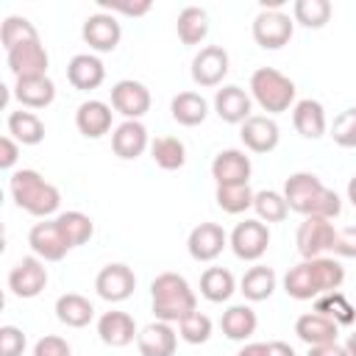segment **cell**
Listing matches in <instances>:
<instances>
[{
    "mask_svg": "<svg viewBox=\"0 0 356 356\" xmlns=\"http://www.w3.org/2000/svg\"><path fill=\"white\" fill-rule=\"evenodd\" d=\"M342 281H345V267L337 259L328 256L303 259L300 264L289 267V273L284 275V292L295 300H312L339 289Z\"/></svg>",
    "mask_w": 356,
    "mask_h": 356,
    "instance_id": "cell-1",
    "label": "cell"
},
{
    "mask_svg": "<svg viewBox=\"0 0 356 356\" xmlns=\"http://www.w3.org/2000/svg\"><path fill=\"white\" fill-rule=\"evenodd\" d=\"M284 197L289 211L303 217H325L334 220L342 211V200L334 189H328L314 172H292L284 184Z\"/></svg>",
    "mask_w": 356,
    "mask_h": 356,
    "instance_id": "cell-2",
    "label": "cell"
},
{
    "mask_svg": "<svg viewBox=\"0 0 356 356\" xmlns=\"http://www.w3.org/2000/svg\"><path fill=\"white\" fill-rule=\"evenodd\" d=\"M153 314L161 323H181L186 314L197 312V298L189 281L178 273H159L150 284Z\"/></svg>",
    "mask_w": 356,
    "mask_h": 356,
    "instance_id": "cell-3",
    "label": "cell"
},
{
    "mask_svg": "<svg viewBox=\"0 0 356 356\" xmlns=\"http://www.w3.org/2000/svg\"><path fill=\"white\" fill-rule=\"evenodd\" d=\"M8 189H11L14 203L22 211L33 214V217H50L61 206V192L50 181H44L36 170H17V172H11Z\"/></svg>",
    "mask_w": 356,
    "mask_h": 356,
    "instance_id": "cell-4",
    "label": "cell"
},
{
    "mask_svg": "<svg viewBox=\"0 0 356 356\" xmlns=\"http://www.w3.org/2000/svg\"><path fill=\"white\" fill-rule=\"evenodd\" d=\"M295 81L286 78L284 72L273 67H259L250 75V97L267 111V114H281L295 103Z\"/></svg>",
    "mask_w": 356,
    "mask_h": 356,
    "instance_id": "cell-5",
    "label": "cell"
},
{
    "mask_svg": "<svg viewBox=\"0 0 356 356\" xmlns=\"http://www.w3.org/2000/svg\"><path fill=\"white\" fill-rule=\"evenodd\" d=\"M334 239H337V228L325 217H303V222L298 225V234H295L298 253L303 259H320L323 253H328L334 248Z\"/></svg>",
    "mask_w": 356,
    "mask_h": 356,
    "instance_id": "cell-6",
    "label": "cell"
},
{
    "mask_svg": "<svg viewBox=\"0 0 356 356\" xmlns=\"http://www.w3.org/2000/svg\"><path fill=\"white\" fill-rule=\"evenodd\" d=\"M228 245L236 259L242 261H259L270 248V228L261 220H245L236 222V228L228 236Z\"/></svg>",
    "mask_w": 356,
    "mask_h": 356,
    "instance_id": "cell-7",
    "label": "cell"
},
{
    "mask_svg": "<svg viewBox=\"0 0 356 356\" xmlns=\"http://www.w3.org/2000/svg\"><path fill=\"white\" fill-rule=\"evenodd\" d=\"M295 31V19L284 11H267L261 8L253 19V39L259 47L264 50H278L292 39Z\"/></svg>",
    "mask_w": 356,
    "mask_h": 356,
    "instance_id": "cell-8",
    "label": "cell"
},
{
    "mask_svg": "<svg viewBox=\"0 0 356 356\" xmlns=\"http://www.w3.org/2000/svg\"><path fill=\"white\" fill-rule=\"evenodd\" d=\"M6 61H8V70L14 72V78H39V75H47V64H50V56L42 44V39H28L11 50H6Z\"/></svg>",
    "mask_w": 356,
    "mask_h": 356,
    "instance_id": "cell-9",
    "label": "cell"
},
{
    "mask_svg": "<svg viewBox=\"0 0 356 356\" xmlns=\"http://www.w3.org/2000/svg\"><path fill=\"white\" fill-rule=\"evenodd\" d=\"M44 286H47V267L39 256H22L8 273V289L22 300L36 298Z\"/></svg>",
    "mask_w": 356,
    "mask_h": 356,
    "instance_id": "cell-10",
    "label": "cell"
},
{
    "mask_svg": "<svg viewBox=\"0 0 356 356\" xmlns=\"http://www.w3.org/2000/svg\"><path fill=\"white\" fill-rule=\"evenodd\" d=\"M95 289H97V295H100L103 300H108V303H122V300H128V298L134 295V289H136V275H134V270H131L128 264L114 261V264H106V267L97 273Z\"/></svg>",
    "mask_w": 356,
    "mask_h": 356,
    "instance_id": "cell-11",
    "label": "cell"
},
{
    "mask_svg": "<svg viewBox=\"0 0 356 356\" xmlns=\"http://www.w3.org/2000/svg\"><path fill=\"white\" fill-rule=\"evenodd\" d=\"M81 36H83V42H86L92 50H97V53H111V50L120 44V39H122V28H120V22H117L114 14L97 11V14H89V17L83 19Z\"/></svg>",
    "mask_w": 356,
    "mask_h": 356,
    "instance_id": "cell-12",
    "label": "cell"
},
{
    "mask_svg": "<svg viewBox=\"0 0 356 356\" xmlns=\"http://www.w3.org/2000/svg\"><path fill=\"white\" fill-rule=\"evenodd\" d=\"M228 50L220 44H206L192 58V81L197 86H220L228 75Z\"/></svg>",
    "mask_w": 356,
    "mask_h": 356,
    "instance_id": "cell-13",
    "label": "cell"
},
{
    "mask_svg": "<svg viewBox=\"0 0 356 356\" xmlns=\"http://www.w3.org/2000/svg\"><path fill=\"white\" fill-rule=\"evenodd\" d=\"M28 245L31 250L44 259V261H61L72 248L64 236V231L58 228L56 220H44V222H36L31 231H28Z\"/></svg>",
    "mask_w": 356,
    "mask_h": 356,
    "instance_id": "cell-14",
    "label": "cell"
},
{
    "mask_svg": "<svg viewBox=\"0 0 356 356\" xmlns=\"http://www.w3.org/2000/svg\"><path fill=\"white\" fill-rule=\"evenodd\" d=\"M111 106L125 117V120H139L150 111V92L142 81L125 78L111 86Z\"/></svg>",
    "mask_w": 356,
    "mask_h": 356,
    "instance_id": "cell-15",
    "label": "cell"
},
{
    "mask_svg": "<svg viewBox=\"0 0 356 356\" xmlns=\"http://www.w3.org/2000/svg\"><path fill=\"white\" fill-rule=\"evenodd\" d=\"M228 245V234L217 222H200L189 231L186 250L195 261H214Z\"/></svg>",
    "mask_w": 356,
    "mask_h": 356,
    "instance_id": "cell-16",
    "label": "cell"
},
{
    "mask_svg": "<svg viewBox=\"0 0 356 356\" xmlns=\"http://www.w3.org/2000/svg\"><path fill=\"white\" fill-rule=\"evenodd\" d=\"M253 172V164H250V156H245V150H236V147H228V150H220L211 161V178L217 181V186H231V184H248Z\"/></svg>",
    "mask_w": 356,
    "mask_h": 356,
    "instance_id": "cell-17",
    "label": "cell"
},
{
    "mask_svg": "<svg viewBox=\"0 0 356 356\" xmlns=\"http://www.w3.org/2000/svg\"><path fill=\"white\" fill-rule=\"evenodd\" d=\"M239 139H242V145H245L248 150H253V153H270V150L278 147V139H281L278 122H275L273 117L253 114V117H248V120L242 122Z\"/></svg>",
    "mask_w": 356,
    "mask_h": 356,
    "instance_id": "cell-18",
    "label": "cell"
},
{
    "mask_svg": "<svg viewBox=\"0 0 356 356\" xmlns=\"http://www.w3.org/2000/svg\"><path fill=\"white\" fill-rule=\"evenodd\" d=\"M97 337L108 348H125L139 334H136V323H134V317L128 312L111 309V312H103L100 314V320H97Z\"/></svg>",
    "mask_w": 356,
    "mask_h": 356,
    "instance_id": "cell-19",
    "label": "cell"
},
{
    "mask_svg": "<svg viewBox=\"0 0 356 356\" xmlns=\"http://www.w3.org/2000/svg\"><path fill=\"white\" fill-rule=\"evenodd\" d=\"M250 106H253L250 95L242 86H234V83L217 89V95H214V111H217V117L222 122H231V125H242L248 117H253L250 114Z\"/></svg>",
    "mask_w": 356,
    "mask_h": 356,
    "instance_id": "cell-20",
    "label": "cell"
},
{
    "mask_svg": "<svg viewBox=\"0 0 356 356\" xmlns=\"http://www.w3.org/2000/svg\"><path fill=\"white\" fill-rule=\"evenodd\" d=\"M67 81L81 89V92H89V89H97L103 81H106V67L97 56L92 53H78L70 58L67 64Z\"/></svg>",
    "mask_w": 356,
    "mask_h": 356,
    "instance_id": "cell-21",
    "label": "cell"
},
{
    "mask_svg": "<svg viewBox=\"0 0 356 356\" xmlns=\"http://www.w3.org/2000/svg\"><path fill=\"white\" fill-rule=\"evenodd\" d=\"M75 128L86 139H100L111 131V106L103 100H83L75 111Z\"/></svg>",
    "mask_w": 356,
    "mask_h": 356,
    "instance_id": "cell-22",
    "label": "cell"
},
{
    "mask_svg": "<svg viewBox=\"0 0 356 356\" xmlns=\"http://www.w3.org/2000/svg\"><path fill=\"white\" fill-rule=\"evenodd\" d=\"M147 145H150L147 128L139 120H125L111 134V147L120 159H139L147 150Z\"/></svg>",
    "mask_w": 356,
    "mask_h": 356,
    "instance_id": "cell-23",
    "label": "cell"
},
{
    "mask_svg": "<svg viewBox=\"0 0 356 356\" xmlns=\"http://www.w3.org/2000/svg\"><path fill=\"white\" fill-rule=\"evenodd\" d=\"M136 345H139L142 356H172L175 348H178V334L172 331L170 323L156 320V323H150L139 331Z\"/></svg>",
    "mask_w": 356,
    "mask_h": 356,
    "instance_id": "cell-24",
    "label": "cell"
},
{
    "mask_svg": "<svg viewBox=\"0 0 356 356\" xmlns=\"http://www.w3.org/2000/svg\"><path fill=\"white\" fill-rule=\"evenodd\" d=\"M292 125H295V131L303 139H320L325 134V128H328L323 103L320 100H312V97L298 100L295 108H292Z\"/></svg>",
    "mask_w": 356,
    "mask_h": 356,
    "instance_id": "cell-25",
    "label": "cell"
},
{
    "mask_svg": "<svg viewBox=\"0 0 356 356\" xmlns=\"http://www.w3.org/2000/svg\"><path fill=\"white\" fill-rule=\"evenodd\" d=\"M337 323L317 314V312H306L295 320V334L300 342H306L309 348L314 345H328V342H337Z\"/></svg>",
    "mask_w": 356,
    "mask_h": 356,
    "instance_id": "cell-26",
    "label": "cell"
},
{
    "mask_svg": "<svg viewBox=\"0 0 356 356\" xmlns=\"http://www.w3.org/2000/svg\"><path fill=\"white\" fill-rule=\"evenodd\" d=\"M256 325H259V317L256 312L248 306V303H236V306H228L220 317V328L228 339L234 342H245L256 334Z\"/></svg>",
    "mask_w": 356,
    "mask_h": 356,
    "instance_id": "cell-27",
    "label": "cell"
},
{
    "mask_svg": "<svg viewBox=\"0 0 356 356\" xmlns=\"http://www.w3.org/2000/svg\"><path fill=\"white\" fill-rule=\"evenodd\" d=\"M14 97L25 108H44V106H50L56 100V83L47 75H39V78H17Z\"/></svg>",
    "mask_w": 356,
    "mask_h": 356,
    "instance_id": "cell-28",
    "label": "cell"
},
{
    "mask_svg": "<svg viewBox=\"0 0 356 356\" xmlns=\"http://www.w3.org/2000/svg\"><path fill=\"white\" fill-rule=\"evenodd\" d=\"M170 114H172V120L178 125L195 128L209 117V103L197 92H178L172 97V103H170Z\"/></svg>",
    "mask_w": 356,
    "mask_h": 356,
    "instance_id": "cell-29",
    "label": "cell"
},
{
    "mask_svg": "<svg viewBox=\"0 0 356 356\" xmlns=\"http://www.w3.org/2000/svg\"><path fill=\"white\" fill-rule=\"evenodd\" d=\"M56 317L67 325V328H83L92 323L95 317V306L89 303V298L78 295V292H67L56 300Z\"/></svg>",
    "mask_w": 356,
    "mask_h": 356,
    "instance_id": "cell-30",
    "label": "cell"
},
{
    "mask_svg": "<svg viewBox=\"0 0 356 356\" xmlns=\"http://www.w3.org/2000/svg\"><path fill=\"white\" fill-rule=\"evenodd\" d=\"M275 284H278L275 270H273V267H264V264H256V267H250V270L242 275L239 292H242L248 300L259 303V300H267V298L275 292Z\"/></svg>",
    "mask_w": 356,
    "mask_h": 356,
    "instance_id": "cell-31",
    "label": "cell"
},
{
    "mask_svg": "<svg viewBox=\"0 0 356 356\" xmlns=\"http://www.w3.org/2000/svg\"><path fill=\"white\" fill-rule=\"evenodd\" d=\"M175 31H178V39L184 44H200L209 36V14H206V8H200V6L181 8Z\"/></svg>",
    "mask_w": 356,
    "mask_h": 356,
    "instance_id": "cell-32",
    "label": "cell"
},
{
    "mask_svg": "<svg viewBox=\"0 0 356 356\" xmlns=\"http://www.w3.org/2000/svg\"><path fill=\"white\" fill-rule=\"evenodd\" d=\"M8 136H14L19 145H39L44 139V122L33 111H11L8 120Z\"/></svg>",
    "mask_w": 356,
    "mask_h": 356,
    "instance_id": "cell-33",
    "label": "cell"
},
{
    "mask_svg": "<svg viewBox=\"0 0 356 356\" xmlns=\"http://www.w3.org/2000/svg\"><path fill=\"white\" fill-rule=\"evenodd\" d=\"M236 292V281L225 267H209L200 275V295L211 303H222Z\"/></svg>",
    "mask_w": 356,
    "mask_h": 356,
    "instance_id": "cell-34",
    "label": "cell"
},
{
    "mask_svg": "<svg viewBox=\"0 0 356 356\" xmlns=\"http://www.w3.org/2000/svg\"><path fill=\"white\" fill-rule=\"evenodd\" d=\"M314 312L323 314V317H328V320H334L337 325H353V320H356V309L350 306V300L339 289L320 295L314 300Z\"/></svg>",
    "mask_w": 356,
    "mask_h": 356,
    "instance_id": "cell-35",
    "label": "cell"
},
{
    "mask_svg": "<svg viewBox=\"0 0 356 356\" xmlns=\"http://www.w3.org/2000/svg\"><path fill=\"white\" fill-rule=\"evenodd\" d=\"M150 156L161 170H181L186 164V147L175 136H159L150 142Z\"/></svg>",
    "mask_w": 356,
    "mask_h": 356,
    "instance_id": "cell-36",
    "label": "cell"
},
{
    "mask_svg": "<svg viewBox=\"0 0 356 356\" xmlns=\"http://www.w3.org/2000/svg\"><path fill=\"white\" fill-rule=\"evenodd\" d=\"M56 222H58V228L64 231L70 248H78V245L89 242L92 234H95V222H92V217L83 214V211H61V214L56 217Z\"/></svg>",
    "mask_w": 356,
    "mask_h": 356,
    "instance_id": "cell-37",
    "label": "cell"
},
{
    "mask_svg": "<svg viewBox=\"0 0 356 356\" xmlns=\"http://www.w3.org/2000/svg\"><path fill=\"white\" fill-rule=\"evenodd\" d=\"M253 197L256 192L248 184H231V186H217L214 200L225 214H242L248 209H253Z\"/></svg>",
    "mask_w": 356,
    "mask_h": 356,
    "instance_id": "cell-38",
    "label": "cell"
},
{
    "mask_svg": "<svg viewBox=\"0 0 356 356\" xmlns=\"http://www.w3.org/2000/svg\"><path fill=\"white\" fill-rule=\"evenodd\" d=\"M253 209H256V214H259L261 222H284L286 214H289V206H286L284 192H275V189H261V192H256Z\"/></svg>",
    "mask_w": 356,
    "mask_h": 356,
    "instance_id": "cell-39",
    "label": "cell"
},
{
    "mask_svg": "<svg viewBox=\"0 0 356 356\" xmlns=\"http://www.w3.org/2000/svg\"><path fill=\"white\" fill-rule=\"evenodd\" d=\"M292 19L303 28H323L331 19V3L328 0H295Z\"/></svg>",
    "mask_w": 356,
    "mask_h": 356,
    "instance_id": "cell-40",
    "label": "cell"
},
{
    "mask_svg": "<svg viewBox=\"0 0 356 356\" xmlns=\"http://www.w3.org/2000/svg\"><path fill=\"white\" fill-rule=\"evenodd\" d=\"M36 36H39V31L33 28V22L25 19V17H17V14L14 17H6L3 25H0V42H3L6 50L17 47V44H22L28 39H36Z\"/></svg>",
    "mask_w": 356,
    "mask_h": 356,
    "instance_id": "cell-41",
    "label": "cell"
},
{
    "mask_svg": "<svg viewBox=\"0 0 356 356\" xmlns=\"http://www.w3.org/2000/svg\"><path fill=\"white\" fill-rule=\"evenodd\" d=\"M178 334L189 345H203L211 337V320L203 312H192L178 323Z\"/></svg>",
    "mask_w": 356,
    "mask_h": 356,
    "instance_id": "cell-42",
    "label": "cell"
},
{
    "mask_svg": "<svg viewBox=\"0 0 356 356\" xmlns=\"http://www.w3.org/2000/svg\"><path fill=\"white\" fill-rule=\"evenodd\" d=\"M331 139L339 145V147H356V106L353 108H345L334 125H331Z\"/></svg>",
    "mask_w": 356,
    "mask_h": 356,
    "instance_id": "cell-43",
    "label": "cell"
},
{
    "mask_svg": "<svg viewBox=\"0 0 356 356\" xmlns=\"http://www.w3.org/2000/svg\"><path fill=\"white\" fill-rule=\"evenodd\" d=\"M25 350V334L17 325L0 328V356H22Z\"/></svg>",
    "mask_w": 356,
    "mask_h": 356,
    "instance_id": "cell-44",
    "label": "cell"
},
{
    "mask_svg": "<svg viewBox=\"0 0 356 356\" xmlns=\"http://www.w3.org/2000/svg\"><path fill=\"white\" fill-rule=\"evenodd\" d=\"M97 3H100V8L108 11V14L120 11V14H125V17H145V14L153 8L150 0H139V3H128V0H97Z\"/></svg>",
    "mask_w": 356,
    "mask_h": 356,
    "instance_id": "cell-45",
    "label": "cell"
},
{
    "mask_svg": "<svg viewBox=\"0 0 356 356\" xmlns=\"http://www.w3.org/2000/svg\"><path fill=\"white\" fill-rule=\"evenodd\" d=\"M33 356H72V350H70L67 339H61L56 334H47L33 345Z\"/></svg>",
    "mask_w": 356,
    "mask_h": 356,
    "instance_id": "cell-46",
    "label": "cell"
},
{
    "mask_svg": "<svg viewBox=\"0 0 356 356\" xmlns=\"http://www.w3.org/2000/svg\"><path fill=\"white\" fill-rule=\"evenodd\" d=\"M331 253L334 256H342V259H356V225H348V228L337 231V239H334Z\"/></svg>",
    "mask_w": 356,
    "mask_h": 356,
    "instance_id": "cell-47",
    "label": "cell"
},
{
    "mask_svg": "<svg viewBox=\"0 0 356 356\" xmlns=\"http://www.w3.org/2000/svg\"><path fill=\"white\" fill-rule=\"evenodd\" d=\"M17 159H19V142L14 136H8V134L0 136V167L11 170L17 164Z\"/></svg>",
    "mask_w": 356,
    "mask_h": 356,
    "instance_id": "cell-48",
    "label": "cell"
},
{
    "mask_svg": "<svg viewBox=\"0 0 356 356\" xmlns=\"http://www.w3.org/2000/svg\"><path fill=\"white\" fill-rule=\"evenodd\" d=\"M306 356H348V350H345V345H339V342H328V345H314V348H309Z\"/></svg>",
    "mask_w": 356,
    "mask_h": 356,
    "instance_id": "cell-49",
    "label": "cell"
},
{
    "mask_svg": "<svg viewBox=\"0 0 356 356\" xmlns=\"http://www.w3.org/2000/svg\"><path fill=\"white\" fill-rule=\"evenodd\" d=\"M267 356H298V353H295V348L289 342L275 339V342H267Z\"/></svg>",
    "mask_w": 356,
    "mask_h": 356,
    "instance_id": "cell-50",
    "label": "cell"
},
{
    "mask_svg": "<svg viewBox=\"0 0 356 356\" xmlns=\"http://www.w3.org/2000/svg\"><path fill=\"white\" fill-rule=\"evenodd\" d=\"M236 356H267V342H248Z\"/></svg>",
    "mask_w": 356,
    "mask_h": 356,
    "instance_id": "cell-51",
    "label": "cell"
},
{
    "mask_svg": "<svg viewBox=\"0 0 356 356\" xmlns=\"http://www.w3.org/2000/svg\"><path fill=\"white\" fill-rule=\"evenodd\" d=\"M345 350H348V356H356V331L348 334V339H345Z\"/></svg>",
    "mask_w": 356,
    "mask_h": 356,
    "instance_id": "cell-52",
    "label": "cell"
},
{
    "mask_svg": "<svg viewBox=\"0 0 356 356\" xmlns=\"http://www.w3.org/2000/svg\"><path fill=\"white\" fill-rule=\"evenodd\" d=\"M348 200H350V203L356 206V175H353L350 181H348Z\"/></svg>",
    "mask_w": 356,
    "mask_h": 356,
    "instance_id": "cell-53",
    "label": "cell"
}]
</instances>
